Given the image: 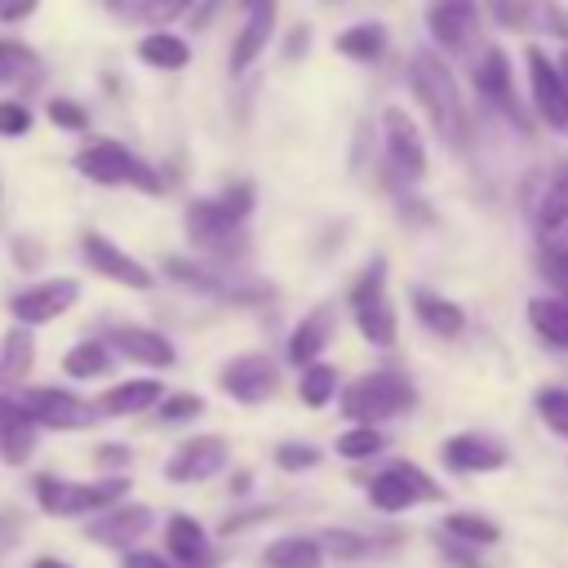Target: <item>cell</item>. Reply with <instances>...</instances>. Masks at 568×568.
<instances>
[{
	"mask_svg": "<svg viewBox=\"0 0 568 568\" xmlns=\"http://www.w3.org/2000/svg\"><path fill=\"white\" fill-rule=\"evenodd\" d=\"M408 80H413V98H417V106L426 111V120L435 124V133L453 146V151H462L466 142H470V111L462 106V93H457V80H453V71L435 58V53H413V62H408Z\"/></svg>",
	"mask_w": 568,
	"mask_h": 568,
	"instance_id": "obj_1",
	"label": "cell"
},
{
	"mask_svg": "<svg viewBox=\"0 0 568 568\" xmlns=\"http://www.w3.org/2000/svg\"><path fill=\"white\" fill-rule=\"evenodd\" d=\"M129 493V479L124 475H106V479H62V475H36V501L44 515H58V519H75V515H102L111 506H120Z\"/></svg>",
	"mask_w": 568,
	"mask_h": 568,
	"instance_id": "obj_2",
	"label": "cell"
},
{
	"mask_svg": "<svg viewBox=\"0 0 568 568\" xmlns=\"http://www.w3.org/2000/svg\"><path fill=\"white\" fill-rule=\"evenodd\" d=\"M413 382L395 368H377V373H364L355 377L346 390H342V413L355 422V426H377L386 417H399L413 408Z\"/></svg>",
	"mask_w": 568,
	"mask_h": 568,
	"instance_id": "obj_3",
	"label": "cell"
},
{
	"mask_svg": "<svg viewBox=\"0 0 568 568\" xmlns=\"http://www.w3.org/2000/svg\"><path fill=\"white\" fill-rule=\"evenodd\" d=\"M75 173H84V178L98 182V186H138V191H146V195H160V178H155L133 151H124V146L111 142V138L89 142V146L75 155Z\"/></svg>",
	"mask_w": 568,
	"mask_h": 568,
	"instance_id": "obj_4",
	"label": "cell"
},
{
	"mask_svg": "<svg viewBox=\"0 0 568 568\" xmlns=\"http://www.w3.org/2000/svg\"><path fill=\"white\" fill-rule=\"evenodd\" d=\"M439 497H444V488L413 462H390L386 470H377L368 479V501L382 515H399V510H408L417 501H439Z\"/></svg>",
	"mask_w": 568,
	"mask_h": 568,
	"instance_id": "obj_5",
	"label": "cell"
},
{
	"mask_svg": "<svg viewBox=\"0 0 568 568\" xmlns=\"http://www.w3.org/2000/svg\"><path fill=\"white\" fill-rule=\"evenodd\" d=\"M18 404L31 413L36 426H49V430H84L93 422V408L80 395L58 386H27L18 390Z\"/></svg>",
	"mask_w": 568,
	"mask_h": 568,
	"instance_id": "obj_6",
	"label": "cell"
},
{
	"mask_svg": "<svg viewBox=\"0 0 568 568\" xmlns=\"http://www.w3.org/2000/svg\"><path fill=\"white\" fill-rule=\"evenodd\" d=\"M222 466H226V439L222 435H191L164 462V479L169 484H204Z\"/></svg>",
	"mask_w": 568,
	"mask_h": 568,
	"instance_id": "obj_7",
	"label": "cell"
},
{
	"mask_svg": "<svg viewBox=\"0 0 568 568\" xmlns=\"http://www.w3.org/2000/svg\"><path fill=\"white\" fill-rule=\"evenodd\" d=\"M75 297H80V284H75V280H67V275H62V280H44V284H31V288L13 293L9 315H13L22 328L49 324V320H58L62 311H71Z\"/></svg>",
	"mask_w": 568,
	"mask_h": 568,
	"instance_id": "obj_8",
	"label": "cell"
},
{
	"mask_svg": "<svg viewBox=\"0 0 568 568\" xmlns=\"http://www.w3.org/2000/svg\"><path fill=\"white\" fill-rule=\"evenodd\" d=\"M217 382H222V390H226L231 399H240V404H262V399L275 395L280 373H275V364H271L266 355L248 351V355H235L231 364H222Z\"/></svg>",
	"mask_w": 568,
	"mask_h": 568,
	"instance_id": "obj_9",
	"label": "cell"
},
{
	"mask_svg": "<svg viewBox=\"0 0 568 568\" xmlns=\"http://www.w3.org/2000/svg\"><path fill=\"white\" fill-rule=\"evenodd\" d=\"M382 133H386V160H390V169H395L399 178H408V182L426 178V146H422V133H417V124H413L399 106H386V111H382Z\"/></svg>",
	"mask_w": 568,
	"mask_h": 568,
	"instance_id": "obj_10",
	"label": "cell"
},
{
	"mask_svg": "<svg viewBox=\"0 0 568 568\" xmlns=\"http://www.w3.org/2000/svg\"><path fill=\"white\" fill-rule=\"evenodd\" d=\"M151 524H155L151 506H142V501H120V506L93 515V519L84 524V537L98 541V546H111V550H129Z\"/></svg>",
	"mask_w": 568,
	"mask_h": 568,
	"instance_id": "obj_11",
	"label": "cell"
},
{
	"mask_svg": "<svg viewBox=\"0 0 568 568\" xmlns=\"http://www.w3.org/2000/svg\"><path fill=\"white\" fill-rule=\"evenodd\" d=\"M439 457L457 475H484V470H501L506 466V448L493 435H479V430H462V435L444 439Z\"/></svg>",
	"mask_w": 568,
	"mask_h": 568,
	"instance_id": "obj_12",
	"label": "cell"
},
{
	"mask_svg": "<svg viewBox=\"0 0 568 568\" xmlns=\"http://www.w3.org/2000/svg\"><path fill=\"white\" fill-rule=\"evenodd\" d=\"M235 231H240V217H235L222 200H195V204L186 209V235H191L200 248L231 253Z\"/></svg>",
	"mask_w": 568,
	"mask_h": 568,
	"instance_id": "obj_13",
	"label": "cell"
},
{
	"mask_svg": "<svg viewBox=\"0 0 568 568\" xmlns=\"http://www.w3.org/2000/svg\"><path fill=\"white\" fill-rule=\"evenodd\" d=\"M528 80H532V98H537V111L568 133V84H564V71L550 67V58L541 49H528Z\"/></svg>",
	"mask_w": 568,
	"mask_h": 568,
	"instance_id": "obj_14",
	"label": "cell"
},
{
	"mask_svg": "<svg viewBox=\"0 0 568 568\" xmlns=\"http://www.w3.org/2000/svg\"><path fill=\"white\" fill-rule=\"evenodd\" d=\"M84 262H89L98 275H106V280H115V284H124V288H151V271H146L142 262H133L124 248H115L102 231H89V235H84Z\"/></svg>",
	"mask_w": 568,
	"mask_h": 568,
	"instance_id": "obj_15",
	"label": "cell"
},
{
	"mask_svg": "<svg viewBox=\"0 0 568 568\" xmlns=\"http://www.w3.org/2000/svg\"><path fill=\"white\" fill-rule=\"evenodd\" d=\"M36 430L40 426L18 404V395H0V462L4 466H22L36 453Z\"/></svg>",
	"mask_w": 568,
	"mask_h": 568,
	"instance_id": "obj_16",
	"label": "cell"
},
{
	"mask_svg": "<svg viewBox=\"0 0 568 568\" xmlns=\"http://www.w3.org/2000/svg\"><path fill=\"white\" fill-rule=\"evenodd\" d=\"M111 346H115L124 359L146 364V368H169V364L178 359V351H173V342H169L164 333H155V328H138V324H120V328H111Z\"/></svg>",
	"mask_w": 568,
	"mask_h": 568,
	"instance_id": "obj_17",
	"label": "cell"
},
{
	"mask_svg": "<svg viewBox=\"0 0 568 568\" xmlns=\"http://www.w3.org/2000/svg\"><path fill=\"white\" fill-rule=\"evenodd\" d=\"M244 4V27L235 36V49H231V71H248L253 58L266 49V36L275 27V0H240Z\"/></svg>",
	"mask_w": 568,
	"mask_h": 568,
	"instance_id": "obj_18",
	"label": "cell"
},
{
	"mask_svg": "<svg viewBox=\"0 0 568 568\" xmlns=\"http://www.w3.org/2000/svg\"><path fill=\"white\" fill-rule=\"evenodd\" d=\"M475 18H479L475 0H430L426 9V27L444 49H462L475 31Z\"/></svg>",
	"mask_w": 568,
	"mask_h": 568,
	"instance_id": "obj_19",
	"label": "cell"
},
{
	"mask_svg": "<svg viewBox=\"0 0 568 568\" xmlns=\"http://www.w3.org/2000/svg\"><path fill=\"white\" fill-rule=\"evenodd\" d=\"M164 555L182 568H204L209 564V532L200 528L195 515H169L164 524Z\"/></svg>",
	"mask_w": 568,
	"mask_h": 568,
	"instance_id": "obj_20",
	"label": "cell"
},
{
	"mask_svg": "<svg viewBox=\"0 0 568 568\" xmlns=\"http://www.w3.org/2000/svg\"><path fill=\"white\" fill-rule=\"evenodd\" d=\"M160 399H164V386L155 377H133V382H120V386L102 390V399L93 408L106 413V417H133V413L155 408Z\"/></svg>",
	"mask_w": 568,
	"mask_h": 568,
	"instance_id": "obj_21",
	"label": "cell"
},
{
	"mask_svg": "<svg viewBox=\"0 0 568 568\" xmlns=\"http://www.w3.org/2000/svg\"><path fill=\"white\" fill-rule=\"evenodd\" d=\"M320 564H324V546L320 537H306V532L275 537L262 550V568H320Z\"/></svg>",
	"mask_w": 568,
	"mask_h": 568,
	"instance_id": "obj_22",
	"label": "cell"
},
{
	"mask_svg": "<svg viewBox=\"0 0 568 568\" xmlns=\"http://www.w3.org/2000/svg\"><path fill=\"white\" fill-rule=\"evenodd\" d=\"M328 333H333V315H328V306L311 311V315L293 328V337H288V359H293L297 368H311L315 355L328 346Z\"/></svg>",
	"mask_w": 568,
	"mask_h": 568,
	"instance_id": "obj_23",
	"label": "cell"
},
{
	"mask_svg": "<svg viewBox=\"0 0 568 568\" xmlns=\"http://www.w3.org/2000/svg\"><path fill=\"white\" fill-rule=\"evenodd\" d=\"M413 311H417V320H422L435 337H457V333L466 328V311H462L457 302L439 297V293L417 288V293H413Z\"/></svg>",
	"mask_w": 568,
	"mask_h": 568,
	"instance_id": "obj_24",
	"label": "cell"
},
{
	"mask_svg": "<svg viewBox=\"0 0 568 568\" xmlns=\"http://www.w3.org/2000/svg\"><path fill=\"white\" fill-rule=\"evenodd\" d=\"M351 306H355V328H359L373 346H395V311H390L386 293L359 297V302H351Z\"/></svg>",
	"mask_w": 568,
	"mask_h": 568,
	"instance_id": "obj_25",
	"label": "cell"
},
{
	"mask_svg": "<svg viewBox=\"0 0 568 568\" xmlns=\"http://www.w3.org/2000/svg\"><path fill=\"white\" fill-rule=\"evenodd\" d=\"M31 359H36V342H31V328L13 324L0 342V386H18L27 373H31Z\"/></svg>",
	"mask_w": 568,
	"mask_h": 568,
	"instance_id": "obj_26",
	"label": "cell"
},
{
	"mask_svg": "<svg viewBox=\"0 0 568 568\" xmlns=\"http://www.w3.org/2000/svg\"><path fill=\"white\" fill-rule=\"evenodd\" d=\"M528 324L537 328V337L568 351V297H532L528 302Z\"/></svg>",
	"mask_w": 568,
	"mask_h": 568,
	"instance_id": "obj_27",
	"label": "cell"
},
{
	"mask_svg": "<svg viewBox=\"0 0 568 568\" xmlns=\"http://www.w3.org/2000/svg\"><path fill=\"white\" fill-rule=\"evenodd\" d=\"M138 58H142L146 67H160V71H182V67L191 62V49H186V40H178V36H169V31H151V36L138 44Z\"/></svg>",
	"mask_w": 568,
	"mask_h": 568,
	"instance_id": "obj_28",
	"label": "cell"
},
{
	"mask_svg": "<svg viewBox=\"0 0 568 568\" xmlns=\"http://www.w3.org/2000/svg\"><path fill=\"white\" fill-rule=\"evenodd\" d=\"M444 532L453 541H466V546H497L501 541V528L488 519V515H475V510H453L444 515Z\"/></svg>",
	"mask_w": 568,
	"mask_h": 568,
	"instance_id": "obj_29",
	"label": "cell"
},
{
	"mask_svg": "<svg viewBox=\"0 0 568 568\" xmlns=\"http://www.w3.org/2000/svg\"><path fill=\"white\" fill-rule=\"evenodd\" d=\"M382 49H386V27H377V22H355L337 36V53L355 58V62H373V58H382Z\"/></svg>",
	"mask_w": 568,
	"mask_h": 568,
	"instance_id": "obj_30",
	"label": "cell"
},
{
	"mask_svg": "<svg viewBox=\"0 0 568 568\" xmlns=\"http://www.w3.org/2000/svg\"><path fill=\"white\" fill-rule=\"evenodd\" d=\"M111 364H115V355H111L102 342H75V346L62 355L67 377H80V382H89V377H106Z\"/></svg>",
	"mask_w": 568,
	"mask_h": 568,
	"instance_id": "obj_31",
	"label": "cell"
},
{
	"mask_svg": "<svg viewBox=\"0 0 568 568\" xmlns=\"http://www.w3.org/2000/svg\"><path fill=\"white\" fill-rule=\"evenodd\" d=\"M475 84H479V93L484 98H493V102H510V62H506V53L501 49H488L484 53V62L475 67Z\"/></svg>",
	"mask_w": 568,
	"mask_h": 568,
	"instance_id": "obj_32",
	"label": "cell"
},
{
	"mask_svg": "<svg viewBox=\"0 0 568 568\" xmlns=\"http://www.w3.org/2000/svg\"><path fill=\"white\" fill-rule=\"evenodd\" d=\"M36 75H40V58L18 40H0V84H31Z\"/></svg>",
	"mask_w": 568,
	"mask_h": 568,
	"instance_id": "obj_33",
	"label": "cell"
},
{
	"mask_svg": "<svg viewBox=\"0 0 568 568\" xmlns=\"http://www.w3.org/2000/svg\"><path fill=\"white\" fill-rule=\"evenodd\" d=\"M297 395H302V404L306 408H324L333 395H337V368L333 364H311V368H302V382H297Z\"/></svg>",
	"mask_w": 568,
	"mask_h": 568,
	"instance_id": "obj_34",
	"label": "cell"
},
{
	"mask_svg": "<svg viewBox=\"0 0 568 568\" xmlns=\"http://www.w3.org/2000/svg\"><path fill=\"white\" fill-rule=\"evenodd\" d=\"M382 430L377 426H351V430H342L337 435V457H346V462H364V457H373V453H382Z\"/></svg>",
	"mask_w": 568,
	"mask_h": 568,
	"instance_id": "obj_35",
	"label": "cell"
},
{
	"mask_svg": "<svg viewBox=\"0 0 568 568\" xmlns=\"http://www.w3.org/2000/svg\"><path fill=\"white\" fill-rule=\"evenodd\" d=\"M537 413H541V422H546L555 435L568 439V390H564V386H541V390H537Z\"/></svg>",
	"mask_w": 568,
	"mask_h": 568,
	"instance_id": "obj_36",
	"label": "cell"
},
{
	"mask_svg": "<svg viewBox=\"0 0 568 568\" xmlns=\"http://www.w3.org/2000/svg\"><path fill=\"white\" fill-rule=\"evenodd\" d=\"M568 217V160L559 164V173L550 178V191L541 200V226H559Z\"/></svg>",
	"mask_w": 568,
	"mask_h": 568,
	"instance_id": "obj_37",
	"label": "cell"
},
{
	"mask_svg": "<svg viewBox=\"0 0 568 568\" xmlns=\"http://www.w3.org/2000/svg\"><path fill=\"white\" fill-rule=\"evenodd\" d=\"M320 546H324V555H337V559H359V555L373 550L368 537L346 532V528H328V532H320Z\"/></svg>",
	"mask_w": 568,
	"mask_h": 568,
	"instance_id": "obj_38",
	"label": "cell"
},
{
	"mask_svg": "<svg viewBox=\"0 0 568 568\" xmlns=\"http://www.w3.org/2000/svg\"><path fill=\"white\" fill-rule=\"evenodd\" d=\"M315 462H320V448H315V444L288 439V444L275 448V466H280V470H311Z\"/></svg>",
	"mask_w": 568,
	"mask_h": 568,
	"instance_id": "obj_39",
	"label": "cell"
},
{
	"mask_svg": "<svg viewBox=\"0 0 568 568\" xmlns=\"http://www.w3.org/2000/svg\"><path fill=\"white\" fill-rule=\"evenodd\" d=\"M204 413V399L200 395H164L160 399V422H191V417H200Z\"/></svg>",
	"mask_w": 568,
	"mask_h": 568,
	"instance_id": "obj_40",
	"label": "cell"
},
{
	"mask_svg": "<svg viewBox=\"0 0 568 568\" xmlns=\"http://www.w3.org/2000/svg\"><path fill=\"white\" fill-rule=\"evenodd\" d=\"M541 271L550 284H559V293L568 297V244H546L541 248Z\"/></svg>",
	"mask_w": 568,
	"mask_h": 568,
	"instance_id": "obj_41",
	"label": "cell"
},
{
	"mask_svg": "<svg viewBox=\"0 0 568 568\" xmlns=\"http://www.w3.org/2000/svg\"><path fill=\"white\" fill-rule=\"evenodd\" d=\"M49 120H53L58 129H84V124H89V111H84L80 102H71V98H53V102H49Z\"/></svg>",
	"mask_w": 568,
	"mask_h": 568,
	"instance_id": "obj_42",
	"label": "cell"
},
{
	"mask_svg": "<svg viewBox=\"0 0 568 568\" xmlns=\"http://www.w3.org/2000/svg\"><path fill=\"white\" fill-rule=\"evenodd\" d=\"M31 129V111L22 102H0V133L4 138H18Z\"/></svg>",
	"mask_w": 568,
	"mask_h": 568,
	"instance_id": "obj_43",
	"label": "cell"
},
{
	"mask_svg": "<svg viewBox=\"0 0 568 568\" xmlns=\"http://www.w3.org/2000/svg\"><path fill=\"white\" fill-rule=\"evenodd\" d=\"M191 9V0H142V18L146 22H173V18H182Z\"/></svg>",
	"mask_w": 568,
	"mask_h": 568,
	"instance_id": "obj_44",
	"label": "cell"
},
{
	"mask_svg": "<svg viewBox=\"0 0 568 568\" xmlns=\"http://www.w3.org/2000/svg\"><path fill=\"white\" fill-rule=\"evenodd\" d=\"M120 568H178V564L169 555H160V550H124Z\"/></svg>",
	"mask_w": 568,
	"mask_h": 568,
	"instance_id": "obj_45",
	"label": "cell"
},
{
	"mask_svg": "<svg viewBox=\"0 0 568 568\" xmlns=\"http://www.w3.org/2000/svg\"><path fill=\"white\" fill-rule=\"evenodd\" d=\"M488 4H493L497 22H506V27H519L524 22V4L519 0H488Z\"/></svg>",
	"mask_w": 568,
	"mask_h": 568,
	"instance_id": "obj_46",
	"label": "cell"
},
{
	"mask_svg": "<svg viewBox=\"0 0 568 568\" xmlns=\"http://www.w3.org/2000/svg\"><path fill=\"white\" fill-rule=\"evenodd\" d=\"M169 275H178V280H186V284H195V288H209V284H213L200 266H186V262H169Z\"/></svg>",
	"mask_w": 568,
	"mask_h": 568,
	"instance_id": "obj_47",
	"label": "cell"
},
{
	"mask_svg": "<svg viewBox=\"0 0 568 568\" xmlns=\"http://www.w3.org/2000/svg\"><path fill=\"white\" fill-rule=\"evenodd\" d=\"M40 0H0V22H18L27 13H36Z\"/></svg>",
	"mask_w": 568,
	"mask_h": 568,
	"instance_id": "obj_48",
	"label": "cell"
},
{
	"mask_svg": "<svg viewBox=\"0 0 568 568\" xmlns=\"http://www.w3.org/2000/svg\"><path fill=\"white\" fill-rule=\"evenodd\" d=\"M98 462L102 466H129V448L124 444H106V448H98Z\"/></svg>",
	"mask_w": 568,
	"mask_h": 568,
	"instance_id": "obj_49",
	"label": "cell"
},
{
	"mask_svg": "<svg viewBox=\"0 0 568 568\" xmlns=\"http://www.w3.org/2000/svg\"><path fill=\"white\" fill-rule=\"evenodd\" d=\"M31 568H71V564H67V559H53V555H40Z\"/></svg>",
	"mask_w": 568,
	"mask_h": 568,
	"instance_id": "obj_50",
	"label": "cell"
},
{
	"mask_svg": "<svg viewBox=\"0 0 568 568\" xmlns=\"http://www.w3.org/2000/svg\"><path fill=\"white\" fill-rule=\"evenodd\" d=\"M106 9H111V13H124V9H129V0H106Z\"/></svg>",
	"mask_w": 568,
	"mask_h": 568,
	"instance_id": "obj_51",
	"label": "cell"
},
{
	"mask_svg": "<svg viewBox=\"0 0 568 568\" xmlns=\"http://www.w3.org/2000/svg\"><path fill=\"white\" fill-rule=\"evenodd\" d=\"M559 67H564V84H568V53H564V62H559Z\"/></svg>",
	"mask_w": 568,
	"mask_h": 568,
	"instance_id": "obj_52",
	"label": "cell"
}]
</instances>
